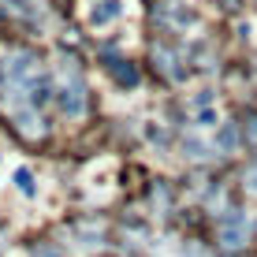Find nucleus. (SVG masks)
<instances>
[{
    "instance_id": "nucleus-3",
    "label": "nucleus",
    "mask_w": 257,
    "mask_h": 257,
    "mask_svg": "<svg viewBox=\"0 0 257 257\" xmlns=\"http://www.w3.org/2000/svg\"><path fill=\"white\" fill-rule=\"evenodd\" d=\"M108 71H116V78H119L123 86H131V82H135V71H131L127 64H123V60H116V64H108Z\"/></svg>"
},
{
    "instance_id": "nucleus-4",
    "label": "nucleus",
    "mask_w": 257,
    "mask_h": 257,
    "mask_svg": "<svg viewBox=\"0 0 257 257\" xmlns=\"http://www.w3.org/2000/svg\"><path fill=\"white\" fill-rule=\"evenodd\" d=\"M235 146H238L235 127H224V131H220V149H235Z\"/></svg>"
},
{
    "instance_id": "nucleus-1",
    "label": "nucleus",
    "mask_w": 257,
    "mask_h": 257,
    "mask_svg": "<svg viewBox=\"0 0 257 257\" xmlns=\"http://www.w3.org/2000/svg\"><path fill=\"white\" fill-rule=\"evenodd\" d=\"M60 104H64L67 116H82V104H86V86L78 78L75 64L64 67V90H60Z\"/></svg>"
},
{
    "instance_id": "nucleus-7",
    "label": "nucleus",
    "mask_w": 257,
    "mask_h": 257,
    "mask_svg": "<svg viewBox=\"0 0 257 257\" xmlns=\"http://www.w3.org/2000/svg\"><path fill=\"white\" fill-rule=\"evenodd\" d=\"M250 190H257V172H250Z\"/></svg>"
},
{
    "instance_id": "nucleus-5",
    "label": "nucleus",
    "mask_w": 257,
    "mask_h": 257,
    "mask_svg": "<svg viewBox=\"0 0 257 257\" xmlns=\"http://www.w3.org/2000/svg\"><path fill=\"white\" fill-rule=\"evenodd\" d=\"M15 183H19V190L34 194V179H30V172H19V175H15Z\"/></svg>"
},
{
    "instance_id": "nucleus-6",
    "label": "nucleus",
    "mask_w": 257,
    "mask_h": 257,
    "mask_svg": "<svg viewBox=\"0 0 257 257\" xmlns=\"http://www.w3.org/2000/svg\"><path fill=\"white\" fill-rule=\"evenodd\" d=\"M246 131H250V146L257 149V119H250V123H246Z\"/></svg>"
},
{
    "instance_id": "nucleus-2",
    "label": "nucleus",
    "mask_w": 257,
    "mask_h": 257,
    "mask_svg": "<svg viewBox=\"0 0 257 257\" xmlns=\"http://www.w3.org/2000/svg\"><path fill=\"white\" fill-rule=\"evenodd\" d=\"M119 15V0H101V8H93V15L90 19L101 26V23H108V19H116Z\"/></svg>"
}]
</instances>
